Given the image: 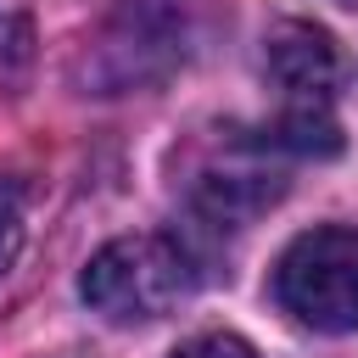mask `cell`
I'll use <instances>...</instances> for the list:
<instances>
[{"instance_id":"1","label":"cell","mask_w":358,"mask_h":358,"mask_svg":"<svg viewBox=\"0 0 358 358\" xmlns=\"http://www.w3.org/2000/svg\"><path fill=\"white\" fill-rule=\"evenodd\" d=\"M263 73L274 90V123H268L274 151L336 157L341 151V123H336L341 62L330 34L313 22H280L263 39Z\"/></svg>"},{"instance_id":"2","label":"cell","mask_w":358,"mask_h":358,"mask_svg":"<svg viewBox=\"0 0 358 358\" xmlns=\"http://www.w3.org/2000/svg\"><path fill=\"white\" fill-rule=\"evenodd\" d=\"M185 291H190V252L168 235H117L78 274V296L106 324H151Z\"/></svg>"},{"instance_id":"3","label":"cell","mask_w":358,"mask_h":358,"mask_svg":"<svg viewBox=\"0 0 358 358\" xmlns=\"http://www.w3.org/2000/svg\"><path fill=\"white\" fill-rule=\"evenodd\" d=\"M274 302L324 336L358 330V229L319 224L302 229L274 263Z\"/></svg>"},{"instance_id":"4","label":"cell","mask_w":358,"mask_h":358,"mask_svg":"<svg viewBox=\"0 0 358 358\" xmlns=\"http://www.w3.org/2000/svg\"><path fill=\"white\" fill-rule=\"evenodd\" d=\"M190 207L224 229H241L252 224L257 213H268L280 196H285V168L274 162V140L263 134H246V129H218L201 157L190 162Z\"/></svg>"},{"instance_id":"5","label":"cell","mask_w":358,"mask_h":358,"mask_svg":"<svg viewBox=\"0 0 358 358\" xmlns=\"http://www.w3.org/2000/svg\"><path fill=\"white\" fill-rule=\"evenodd\" d=\"M17 246H22V190L17 179L0 173V268L17 257Z\"/></svg>"},{"instance_id":"6","label":"cell","mask_w":358,"mask_h":358,"mask_svg":"<svg viewBox=\"0 0 358 358\" xmlns=\"http://www.w3.org/2000/svg\"><path fill=\"white\" fill-rule=\"evenodd\" d=\"M173 358H257V347L246 336H229V330H213V336H196L185 341Z\"/></svg>"},{"instance_id":"7","label":"cell","mask_w":358,"mask_h":358,"mask_svg":"<svg viewBox=\"0 0 358 358\" xmlns=\"http://www.w3.org/2000/svg\"><path fill=\"white\" fill-rule=\"evenodd\" d=\"M336 6H347V11H358V0H336Z\"/></svg>"}]
</instances>
